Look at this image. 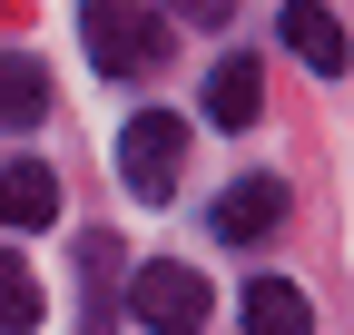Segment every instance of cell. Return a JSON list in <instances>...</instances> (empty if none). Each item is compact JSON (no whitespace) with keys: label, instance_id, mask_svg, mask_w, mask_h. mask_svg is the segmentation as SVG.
I'll return each instance as SVG.
<instances>
[{"label":"cell","instance_id":"obj_2","mask_svg":"<svg viewBox=\"0 0 354 335\" xmlns=\"http://www.w3.org/2000/svg\"><path fill=\"white\" fill-rule=\"evenodd\" d=\"M177 168H187V118H167V109H138L128 118V138H118V178L138 207H167L177 197Z\"/></svg>","mask_w":354,"mask_h":335},{"label":"cell","instance_id":"obj_5","mask_svg":"<svg viewBox=\"0 0 354 335\" xmlns=\"http://www.w3.org/2000/svg\"><path fill=\"white\" fill-rule=\"evenodd\" d=\"M286 50L315 69V79H335V69L354 60V50H344V20L325 10V0H286Z\"/></svg>","mask_w":354,"mask_h":335},{"label":"cell","instance_id":"obj_9","mask_svg":"<svg viewBox=\"0 0 354 335\" xmlns=\"http://www.w3.org/2000/svg\"><path fill=\"white\" fill-rule=\"evenodd\" d=\"M246 335H315V306H305V286L256 276V286H246Z\"/></svg>","mask_w":354,"mask_h":335},{"label":"cell","instance_id":"obj_10","mask_svg":"<svg viewBox=\"0 0 354 335\" xmlns=\"http://www.w3.org/2000/svg\"><path fill=\"white\" fill-rule=\"evenodd\" d=\"M30 325H39V276L0 246V335H30Z\"/></svg>","mask_w":354,"mask_h":335},{"label":"cell","instance_id":"obj_3","mask_svg":"<svg viewBox=\"0 0 354 335\" xmlns=\"http://www.w3.org/2000/svg\"><path fill=\"white\" fill-rule=\"evenodd\" d=\"M128 316H138L148 335H197V325H207V286H197V266H177V257L138 266V276H128Z\"/></svg>","mask_w":354,"mask_h":335},{"label":"cell","instance_id":"obj_7","mask_svg":"<svg viewBox=\"0 0 354 335\" xmlns=\"http://www.w3.org/2000/svg\"><path fill=\"white\" fill-rule=\"evenodd\" d=\"M0 129H50V69L30 50H0Z\"/></svg>","mask_w":354,"mask_h":335},{"label":"cell","instance_id":"obj_11","mask_svg":"<svg viewBox=\"0 0 354 335\" xmlns=\"http://www.w3.org/2000/svg\"><path fill=\"white\" fill-rule=\"evenodd\" d=\"M227 10H236V0H177V20H207V30L227 20Z\"/></svg>","mask_w":354,"mask_h":335},{"label":"cell","instance_id":"obj_6","mask_svg":"<svg viewBox=\"0 0 354 335\" xmlns=\"http://www.w3.org/2000/svg\"><path fill=\"white\" fill-rule=\"evenodd\" d=\"M50 217H59L50 158H10V168H0V227H50Z\"/></svg>","mask_w":354,"mask_h":335},{"label":"cell","instance_id":"obj_1","mask_svg":"<svg viewBox=\"0 0 354 335\" xmlns=\"http://www.w3.org/2000/svg\"><path fill=\"white\" fill-rule=\"evenodd\" d=\"M79 39H88V60H99L109 79H148V69H167V30L138 10V0H79Z\"/></svg>","mask_w":354,"mask_h":335},{"label":"cell","instance_id":"obj_4","mask_svg":"<svg viewBox=\"0 0 354 335\" xmlns=\"http://www.w3.org/2000/svg\"><path fill=\"white\" fill-rule=\"evenodd\" d=\"M276 227H286V178H236L216 197V237L227 246H266Z\"/></svg>","mask_w":354,"mask_h":335},{"label":"cell","instance_id":"obj_8","mask_svg":"<svg viewBox=\"0 0 354 335\" xmlns=\"http://www.w3.org/2000/svg\"><path fill=\"white\" fill-rule=\"evenodd\" d=\"M256 99H266V69L246 50H227L216 79H207V118H216V129H256Z\"/></svg>","mask_w":354,"mask_h":335}]
</instances>
